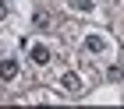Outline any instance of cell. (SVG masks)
<instances>
[{"mask_svg": "<svg viewBox=\"0 0 124 109\" xmlns=\"http://www.w3.org/2000/svg\"><path fill=\"white\" fill-rule=\"evenodd\" d=\"M60 84H64V91H71V95H78V91H82V77H78L75 71H67L64 77H60Z\"/></svg>", "mask_w": 124, "mask_h": 109, "instance_id": "7a4b0ae2", "label": "cell"}, {"mask_svg": "<svg viewBox=\"0 0 124 109\" xmlns=\"http://www.w3.org/2000/svg\"><path fill=\"white\" fill-rule=\"evenodd\" d=\"M32 64H50V49H46L43 42L32 46Z\"/></svg>", "mask_w": 124, "mask_h": 109, "instance_id": "277c9868", "label": "cell"}, {"mask_svg": "<svg viewBox=\"0 0 124 109\" xmlns=\"http://www.w3.org/2000/svg\"><path fill=\"white\" fill-rule=\"evenodd\" d=\"M71 7L82 11V14H89V11H92V0H71Z\"/></svg>", "mask_w": 124, "mask_h": 109, "instance_id": "5b68a950", "label": "cell"}, {"mask_svg": "<svg viewBox=\"0 0 124 109\" xmlns=\"http://www.w3.org/2000/svg\"><path fill=\"white\" fill-rule=\"evenodd\" d=\"M85 49H89V53H103V49H106V39L103 35H89L85 39Z\"/></svg>", "mask_w": 124, "mask_h": 109, "instance_id": "3957f363", "label": "cell"}, {"mask_svg": "<svg viewBox=\"0 0 124 109\" xmlns=\"http://www.w3.org/2000/svg\"><path fill=\"white\" fill-rule=\"evenodd\" d=\"M18 77V60H0V81H14Z\"/></svg>", "mask_w": 124, "mask_h": 109, "instance_id": "6da1fadb", "label": "cell"}, {"mask_svg": "<svg viewBox=\"0 0 124 109\" xmlns=\"http://www.w3.org/2000/svg\"><path fill=\"white\" fill-rule=\"evenodd\" d=\"M7 18V4H4V0H0V21Z\"/></svg>", "mask_w": 124, "mask_h": 109, "instance_id": "8992f818", "label": "cell"}]
</instances>
